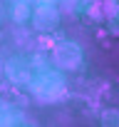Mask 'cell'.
Wrapping results in <instances>:
<instances>
[{"label":"cell","instance_id":"6da1fadb","mask_svg":"<svg viewBox=\"0 0 119 127\" xmlns=\"http://www.w3.org/2000/svg\"><path fill=\"white\" fill-rule=\"evenodd\" d=\"M37 15V25H42V28H47V25H52V23H57V13L55 10H50V8H37L35 10Z\"/></svg>","mask_w":119,"mask_h":127},{"label":"cell","instance_id":"7a4b0ae2","mask_svg":"<svg viewBox=\"0 0 119 127\" xmlns=\"http://www.w3.org/2000/svg\"><path fill=\"white\" fill-rule=\"evenodd\" d=\"M13 15H15V20H20V23H22V20H27V18H30L27 5H25V3H18V5L13 8Z\"/></svg>","mask_w":119,"mask_h":127},{"label":"cell","instance_id":"3957f363","mask_svg":"<svg viewBox=\"0 0 119 127\" xmlns=\"http://www.w3.org/2000/svg\"><path fill=\"white\" fill-rule=\"evenodd\" d=\"M117 112H119V110H107V112L102 115V120H104V122H119V117H117Z\"/></svg>","mask_w":119,"mask_h":127}]
</instances>
